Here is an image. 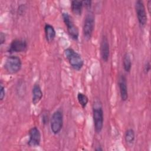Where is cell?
Segmentation results:
<instances>
[{
	"mask_svg": "<svg viewBox=\"0 0 151 151\" xmlns=\"http://www.w3.org/2000/svg\"><path fill=\"white\" fill-rule=\"evenodd\" d=\"M100 54L101 59L107 62L110 57V45L107 36L103 35L100 42Z\"/></svg>",
	"mask_w": 151,
	"mask_h": 151,
	"instance_id": "10",
	"label": "cell"
},
{
	"mask_svg": "<svg viewBox=\"0 0 151 151\" xmlns=\"http://www.w3.org/2000/svg\"><path fill=\"white\" fill-rule=\"evenodd\" d=\"M22 67V61L16 55L8 56L4 63V69L11 74H16L20 71Z\"/></svg>",
	"mask_w": 151,
	"mask_h": 151,
	"instance_id": "4",
	"label": "cell"
},
{
	"mask_svg": "<svg viewBox=\"0 0 151 151\" xmlns=\"http://www.w3.org/2000/svg\"><path fill=\"white\" fill-rule=\"evenodd\" d=\"M93 118L95 131L97 133H100L103 129L104 123V112L100 100H96L93 103Z\"/></svg>",
	"mask_w": 151,
	"mask_h": 151,
	"instance_id": "1",
	"label": "cell"
},
{
	"mask_svg": "<svg viewBox=\"0 0 151 151\" xmlns=\"http://www.w3.org/2000/svg\"><path fill=\"white\" fill-rule=\"evenodd\" d=\"M134 7L139 24L140 27H144L147 22V17L145 4L142 1L138 0L136 1Z\"/></svg>",
	"mask_w": 151,
	"mask_h": 151,
	"instance_id": "7",
	"label": "cell"
},
{
	"mask_svg": "<svg viewBox=\"0 0 151 151\" xmlns=\"http://www.w3.org/2000/svg\"><path fill=\"white\" fill-rule=\"evenodd\" d=\"M50 120V117H49V113L47 110H45L43 111V113L42 114V122L43 124H46L48 123Z\"/></svg>",
	"mask_w": 151,
	"mask_h": 151,
	"instance_id": "18",
	"label": "cell"
},
{
	"mask_svg": "<svg viewBox=\"0 0 151 151\" xmlns=\"http://www.w3.org/2000/svg\"><path fill=\"white\" fill-rule=\"evenodd\" d=\"M77 100L78 101V103L82 107V108L84 109L88 102V99L87 96L83 93H78L77 94Z\"/></svg>",
	"mask_w": 151,
	"mask_h": 151,
	"instance_id": "17",
	"label": "cell"
},
{
	"mask_svg": "<svg viewBox=\"0 0 151 151\" xmlns=\"http://www.w3.org/2000/svg\"><path fill=\"white\" fill-rule=\"evenodd\" d=\"M5 96V87L3 86L2 83H1V87H0V99L2 100Z\"/></svg>",
	"mask_w": 151,
	"mask_h": 151,
	"instance_id": "20",
	"label": "cell"
},
{
	"mask_svg": "<svg viewBox=\"0 0 151 151\" xmlns=\"http://www.w3.org/2000/svg\"><path fill=\"white\" fill-rule=\"evenodd\" d=\"M28 44L25 40L15 39L12 40L8 48V52H21L27 50Z\"/></svg>",
	"mask_w": 151,
	"mask_h": 151,
	"instance_id": "8",
	"label": "cell"
},
{
	"mask_svg": "<svg viewBox=\"0 0 151 151\" xmlns=\"http://www.w3.org/2000/svg\"><path fill=\"white\" fill-rule=\"evenodd\" d=\"M44 32L47 41L48 42L53 41L56 36V32L54 27L50 24H45L44 26Z\"/></svg>",
	"mask_w": 151,
	"mask_h": 151,
	"instance_id": "13",
	"label": "cell"
},
{
	"mask_svg": "<svg viewBox=\"0 0 151 151\" xmlns=\"http://www.w3.org/2000/svg\"><path fill=\"white\" fill-rule=\"evenodd\" d=\"M83 4L82 1L73 0L71 2V8L72 12L76 15H80L82 12Z\"/></svg>",
	"mask_w": 151,
	"mask_h": 151,
	"instance_id": "14",
	"label": "cell"
},
{
	"mask_svg": "<svg viewBox=\"0 0 151 151\" xmlns=\"http://www.w3.org/2000/svg\"><path fill=\"white\" fill-rule=\"evenodd\" d=\"M124 139L127 143L132 144L135 139V133L133 129H127L124 134Z\"/></svg>",
	"mask_w": 151,
	"mask_h": 151,
	"instance_id": "16",
	"label": "cell"
},
{
	"mask_svg": "<svg viewBox=\"0 0 151 151\" xmlns=\"http://www.w3.org/2000/svg\"><path fill=\"white\" fill-rule=\"evenodd\" d=\"M64 55L71 67L75 70H80L84 65V61L80 54L71 48H67L64 51Z\"/></svg>",
	"mask_w": 151,
	"mask_h": 151,
	"instance_id": "2",
	"label": "cell"
},
{
	"mask_svg": "<svg viewBox=\"0 0 151 151\" xmlns=\"http://www.w3.org/2000/svg\"><path fill=\"white\" fill-rule=\"evenodd\" d=\"M41 134L40 130L37 127H32L29 131V140L28 145L30 147H37L40 144Z\"/></svg>",
	"mask_w": 151,
	"mask_h": 151,
	"instance_id": "9",
	"label": "cell"
},
{
	"mask_svg": "<svg viewBox=\"0 0 151 151\" xmlns=\"http://www.w3.org/2000/svg\"><path fill=\"white\" fill-rule=\"evenodd\" d=\"M150 70V63L149 61H146L143 66V71L145 74H147Z\"/></svg>",
	"mask_w": 151,
	"mask_h": 151,
	"instance_id": "19",
	"label": "cell"
},
{
	"mask_svg": "<svg viewBox=\"0 0 151 151\" xmlns=\"http://www.w3.org/2000/svg\"><path fill=\"white\" fill-rule=\"evenodd\" d=\"M95 150L97 151H99V150H103V149L101 147V146H97V147L96 148Z\"/></svg>",
	"mask_w": 151,
	"mask_h": 151,
	"instance_id": "24",
	"label": "cell"
},
{
	"mask_svg": "<svg viewBox=\"0 0 151 151\" xmlns=\"http://www.w3.org/2000/svg\"><path fill=\"white\" fill-rule=\"evenodd\" d=\"M83 2V6H84L86 8L88 9L91 8V1H89V0H87V1H82Z\"/></svg>",
	"mask_w": 151,
	"mask_h": 151,
	"instance_id": "21",
	"label": "cell"
},
{
	"mask_svg": "<svg viewBox=\"0 0 151 151\" xmlns=\"http://www.w3.org/2000/svg\"><path fill=\"white\" fill-rule=\"evenodd\" d=\"M63 126V113L61 110L55 111L50 119L51 132L54 134H58Z\"/></svg>",
	"mask_w": 151,
	"mask_h": 151,
	"instance_id": "6",
	"label": "cell"
},
{
	"mask_svg": "<svg viewBox=\"0 0 151 151\" xmlns=\"http://www.w3.org/2000/svg\"><path fill=\"white\" fill-rule=\"evenodd\" d=\"M123 65L124 71L129 73L132 68V60L129 53L126 52L124 54L123 58Z\"/></svg>",
	"mask_w": 151,
	"mask_h": 151,
	"instance_id": "15",
	"label": "cell"
},
{
	"mask_svg": "<svg viewBox=\"0 0 151 151\" xmlns=\"http://www.w3.org/2000/svg\"><path fill=\"white\" fill-rule=\"evenodd\" d=\"M95 25V17L94 14L89 11L87 13L86 17H84L83 26V32L84 38L86 40H90Z\"/></svg>",
	"mask_w": 151,
	"mask_h": 151,
	"instance_id": "5",
	"label": "cell"
},
{
	"mask_svg": "<svg viewBox=\"0 0 151 151\" xmlns=\"http://www.w3.org/2000/svg\"><path fill=\"white\" fill-rule=\"evenodd\" d=\"M5 41V35L4 34V32H1L0 34V44L1 45H2Z\"/></svg>",
	"mask_w": 151,
	"mask_h": 151,
	"instance_id": "22",
	"label": "cell"
},
{
	"mask_svg": "<svg viewBox=\"0 0 151 151\" xmlns=\"http://www.w3.org/2000/svg\"><path fill=\"white\" fill-rule=\"evenodd\" d=\"M43 96V93L40 86L36 83L34 84L32 89V103L34 104H38Z\"/></svg>",
	"mask_w": 151,
	"mask_h": 151,
	"instance_id": "12",
	"label": "cell"
},
{
	"mask_svg": "<svg viewBox=\"0 0 151 151\" xmlns=\"http://www.w3.org/2000/svg\"><path fill=\"white\" fill-rule=\"evenodd\" d=\"M147 9H148V10L150 12V6H151V1H149L147 2Z\"/></svg>",
	"mask_w": 151,
	"mask_h": 151,
	"instance_id": "23",
	"label": "cell"
},
{
	"mask_svg": "<svg viewBox=\"0 0 151 151\" xmlns=\"http://www.w3.org/2000/svg\"><path fill=\"white\" fill-rule=\"evenodd\" d=\"M118 86L119 88L120 96L122 100L124 101H126L128 99V90L126 78L124 74H121L119 76Z\"/></svg>",
	"mask_w": 151,
	"mask_h": 151,
	"instance_id": "11",
	"label": "cell"
},
{
	"mask_svg": "<svg viewBox=\"0 0 151 151\" xmlns=\"http://www.w3.org/2000/svg\"><path fill=\"white\" fill-rule=\"evenodd\" d=\"M62 18L64 23L67 27V30L69 36L73 40L77 41L78 39L79 31L72 17L67 12H63L62 14Z\"/></svg>",
	"mask_w": 151,
	"mask_h": 151,
	"instance_id": "3",
	"label": "cell"
}]
</instances>
